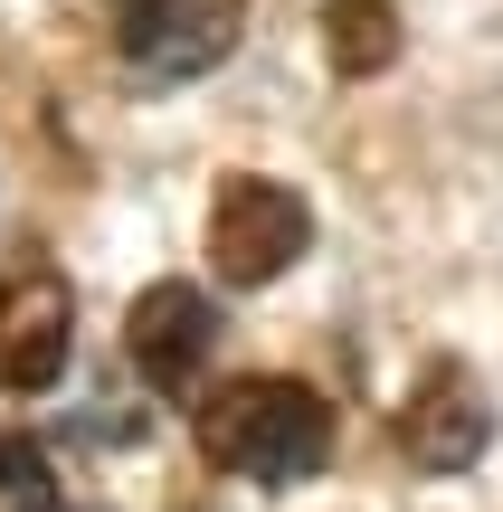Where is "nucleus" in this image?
I'll return each mask as SVG.
<instances>
[{
    "label": "nucleus",
    "instance_id": "f257e3e1",
    "mask_svg": "<svg viewBox=\"0 0 503 512\" xmlns=\"http://www.w3.org/2000/svg\"><path fill=\"white\" fill-rule=\"evenodd\" d=\"M200 446H209V465H228L247 484H304L333 456V408H323V389L285 380V370H247V380L209 389Z\"/></svg>",
    "mask_w": 503,
    "mask_h": 512
},
{
    "label": "nucleus",
    "instance_id": "f03ea898",
    "mask_svg": "<svg viewBox=\"0 0 503 512\" xmlns=\"http://www.w3.org/2000/svg\"><path fill=\"white\" fill-rule=\"evenodd\" d=\"M314 247V209L266 171H228L209 200V266L219 285H276L295 256Z\"/></svg>",
    "mask_w": 503,
    "mask_h": 512
},
{
    "label": "nucleus",
    "instance_id": "7ed1b4c3",
    "mask_svg": "<svg viewBox=\"0 0 503 512\" xmlns=\"http://www.w3.org/2000/svg\"><path fill=\"white\" fill-rule=\"evenodd\" d=\"M124 351H133V370H143L162 399H190L200 370H209V351H219V313H209V294L200 285H143L133 313H124Z\"/></svg>",
    "mask_w": 503,
    "mask_h": 512
},
{
    "label": "nucleus",
    "instance_id": "20e7f679",
    "mask_svg": "<svg viewBox=\"0 0 503 512\" xmlns=\"http://www.w3.org/2000/svg\"><path fill=\"white\" fill-rule=\"evenodd\" d=\"M485 437H494V408L475 389V370H456V361H437L399 408V456L428 465V475H466L485 456Z\"/></svg>",
    "mask_w": 503,
    "mask_h": 512
},
{
    "label": "nucleus",
    "instance_id": "39448f33",
    "mask_svg": "<svg viewBox=\"0 0 503 512\" xmlns=\"http://www.w3.org/2000/svg\"><path fill=\"white\" fill-rule=\"evenodd\" d=\"M238 10H247V0H114L124 57L143 76H200V67H219L228 38H238Z\"/></svg>",
    "mask_w": 503,
    "mask_h": 512
},
{
    "label": "nucleus",
    "instance_id": "423d86ee",
    "mask_svg": "<svg viewBox=\"0 0 503 512\" xmlns=\"http://www.w3.org/2000/svg\"><path fill=\"white\" fill-rule=\"evenodd\" d=\"M67 342H76V304H67L57 275H29V285L0 294V389H19V399L57 389Z\"/></svg>",
    "mask_w": 503,
    "mask_h": 512
},
{
    "label": "nucleus",
    "instance_id": "0eeeda50",
    "mask_svg": "<svg viewBox=\"0 0 503 512\" xmlns=\"http://www.w3.org/2000/svg\"><path fill=\"white\" fill-rule=\"evenodd\" d=\"M323 57H333V76H380L399 57V0H333V19H323Z\"/></svg>",
    "mask_w": 503,
    "mask_h": 512
},
{
    "label": "nucleus",
    "instance_id": "6e6552de",
    "mask_svg": "<svg viewBox=\"0 0 503 512\" xmlns=\"http://www.w3.org/2000/svg\"><path fill=\"white\" fill-rule=\"evenodd\" d=\"M0 512H67L48 456H38L29 437H10V427H0Z\"/></svg>",
    "mask_w": 503,
    "mask_h": 512
}]
</instances>
